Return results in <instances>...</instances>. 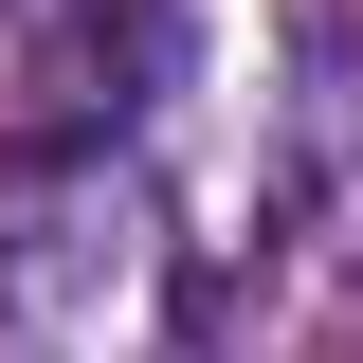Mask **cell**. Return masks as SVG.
I'll use <instances>...</instances> for the list:
<instances>
[{"label": "cell", "instance_id": "1", "mask_svg": "<svg viewBox=\"0 0 363 363\" xmlns=\"http://www.w3.org/2000/svg\"><path fill=\"white\" fill-rule=\"evenodd\" d=\"M164 327V200L128 145H18L0 164V345L18 363H145Z\"/></svg>", "mask_w": 363, "mask_h": 363}, {"label": "cell", "instance_id": "2", "mask_svg": "<svg viewBox=\"0 0 363 363\" xmlns=\"http://www.w3.org/2000/svg\"><path fill=\"white\" fill-rule=\"evenodd\" d=\"M164 73H182V0H73V18H55V55H37L55 109H109V128H128Z\"/></svg>", "mask_w": 363, "mask_h": 363}]
</instances>
